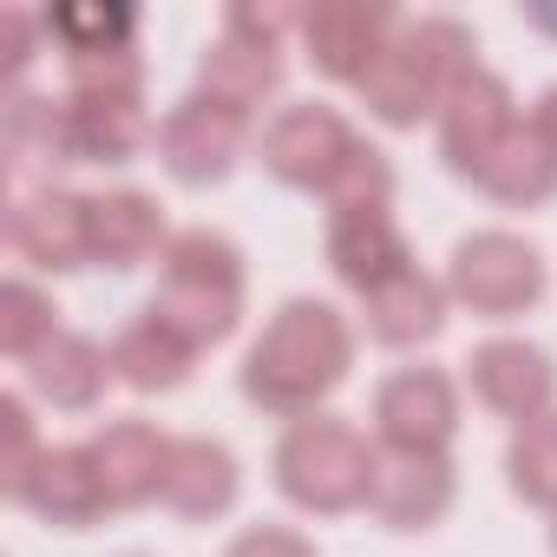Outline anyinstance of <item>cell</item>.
I'll return each instance as SVG.
<instances>
[{"mask_svg":"<svg viewBox=\"0 0 557 557\" xmlns=\"http://www.w3.org/2000/svg\"><path fill=\"white\" fill-rule=\"evenodd\" d=\"M400 8L394 0H309L302 8V53L329 86H368V73L381 66V53L400 34Z\"/></svg>","mask_w":557,"mask_h":557,"instance_id":"obj_11","label":"cell"},{"mask_svg":"<svg viewBox=\"0 0 557 557\" xmlns=\"http://www.w3.org/2000/svg\"><path fill=\"white\" fill-rule=\"evenodd\" d=\"M479 66V40L466 21L453 14H420V21H400L394 47L381 53V66L368 73L361 86V106L374 125L387 132H420L440 119V106L453 99V86Z\"/></svg>","mask_w":557,"mask_h":557,"instance_id":"obj_4","label":"cell"},{"mask_svg":"<svg viewBox=\"0 0 557 557\" xmlns=\"http://www.w3.org/2000/svg\"><path fill=\"white\" fill-rule=\"evenodd\" d=\"M440 275H446L453 315H472L492 329L524 322L550 296V256L524 230H466Z\"/></svg>","mask_w":557,"mask_h":557,"instance_id":"obj_6","label":"cell"},{"mask_svg":"<svg viewBox=\"0 0 557 557\" xmlns=\"http://www.w3.org/2000/svg\"><path fill=\"white\" fill-rule=\"evenodd\" d=\"M223 557H322V544H315L302 524L256 518V524H243V531L223 544Z\"/></svg>","mask_w":557,"mask_h":557,"instance_id":"obj_31","label":"cell"},{"mask_svg":"<svg viewBox=\"0 0 557 557\" xmlns=\"http://www.w3.org/2000/svg\"><path fill=\"white\" fill-rule=\"evenodd\" d=\"M322 249H329V275H335L355 302L374 296L381 283H394V275H407L420 262L394 210H342V216H329Z\"/></svg>","mask_w":557,"mask_h":557,"instance_id":"obj_16","label":"cell"},{"mask_svg":"<svg viewBox=\"0 0 557 557\" xmlns=\"http://www.w3.org/2000/svg\"><path fill=\"white\" fill-rule=\"evenodd\" d=\"M256 138H262V132H256V112H243V106H230V99L190 86L184 99L164 106L158 145H151V151H158V164H164L171 184L210 190V184H223V177L249 158Z\"/></svg>","mask_w":557,"mask_h":557,"instance_id":"obj_8","label":"cell"},{"mask_svg":"<svg viewBox=\"0 0 557 557\" xmlns=\"http://www.w3.org/2000/svg\"><path fill=\"white\" fill-rule=\"evenodd\" d=\"M216 34L249 40V47H269V53H283V47L302 34V8H289V0H236V8H223Z\"/></svg>","mask_w":557,"mask_h":557,"instance_id":"obj_29","label":"cell"},{"mask_svg":"<svg viewBox=\"0 0 557 557\" xmlns=\"http://www.w3.org/2000/svg\"><path fill=\"white\" fill-rule=\"evenodd\" d=\"M459 426H466V381L446 374V368H433V361H413V368L381 374V387L368 400V433H374L381 453L453 459Z\"/></svg>","mask_w":557,"mask_h":557,"instance_id":"obj_7","label":"cell"},{"mask_svg":"<svg viewBox=\"0 0 557 557\" xmlns=\"http://www.w3.org/2000/svg\"><path fill=\"white\" fill-rule=\"evenodd\" d=\"M8 505H21L27 518L53 524V531H92L106 524L119 505L99 479V459L86 440H47V453L27 466V479L8 492Z\"/></svg>","mask_w":557,"mask_h":557,"instance_id":"obj_13","label":"cell"},{"mask_svg":"<svg viewBox=\"0 0 557 557\" xmlns=\"http://www.w3.org/2000/svg\"><path fill=\"white\" fill-rule=\"evenodd\" d=\"M283 79H289V53H269V47H249V40H230V34H216L203 47V60H197V86L230 99V106H243V112L275 99Z\"/></svg>","mask_w":557,"mask_h":557,"instance_id":"obj_25","label":"cell"},{"mask_svg":"<svg viewBox=\"0 0 557 557\" xmlns=\"http://www.w3.org/2000/svg\"><path fill=\"white\" fill-rule=\"evenodd\" d=\"M459 505V466L453 459H426V453H381V472H374V498H368V518L394 537H420V531H440Z\"/></svg>","mask_w":557,"mask_h":557,"instance_id":"obj_15","label":"cell"},{"mask_svg":"<svg viewBox=\"0 0 557 557\" xmlns=\"http://www.w3.org/2000/svg\"><path fill=\"white\" fill-rule=\"evenodd\" d=\"M394 158L381 151V145H361L355 151V164L335 177V190L322 197L329 203V216H342V210H394Z\"/></svg>","mask_w":557,"mask_h":557,"instance_id":"obj_28","label":"cell"},{"mask_svg":"<svg viewBox=\"0 0 557 557\" xmlns=\"http://www.w3.org/2000/svg\"><path fill=\"white\" fill-rule=\"evenodd\" d=\"M361 145H368V138H361L335 106H322V99H296V106H283V112L262 125V138H256V164H262L275 184H283V190L329 197L335 177L355 164Z\"/></svg>","mask_w":557,"mask_h":557,"instance_id":"obj_9","label":"cell"},{"mask_svg":"<svg viewBox=\"0 0 557 557\" xmlns=\"http://www.w3.org/2000/svg\"><path fill=\"white\" fill-rule=\"evenodd\" d=\"M8 145L14 158H53V164H132L138 151L158 145V119L145 99L119 92H60L40 99L21 86L8 99Z\"/></svg>","mask_w":557,"mask_h":557,"instance_id":"obj_2","label":"cell"},{"mask_svg":"<svg viewBox=\"0 0 557 557\" xmlns=\"http://www.w3.org/2000/svg\"><path fill=\"white\" fill-rule=\"evenodd\" d=\"M472 190L492 197L498 210H544L557 197V145L531 125V112H524V125L511 132V145L492 158V171Z\"/></svg>","mask_w":557,"mask_h":557,"instance_id":"obj_23","label":"cell"},{"mask_svg":"<svg viewBox=\"0 0 557 557\" xmlns=\"http://www.w3.org/2000/svg\"><path fill=\"white\" fill-rule=\"evenodd\" d=\"M86 446H92V459H99V479H106V492H112V505H119V511L164 505L177 433H164L158 420H106V426H99Z\"/></svg>","mask_w":557,"mask_h":557,"instance_id":"obj_18","label":"cell"},{"mask_svg":"<svg viewBox=\"0 0 557 557\" xmlns=\"http://www.w3.org/2000/svg\"><path fill=\"white\" fill-rule=\"evenodd\" d=\"M40 40H47V21L27 14V8H8V53H14V73H27L40 60Z\"/></svg>","mask_w":557,"mask_h":557,"instance_id":"obj_32","label":"cell"},{"mask_svg":"<svg viewBox=\"0 0 557 557\" xmlns=\"http://www.w3.org/2000/svg\"><path fill=\"white\" fill-rule=\"evenodd\" d=\"M60 329H66L60 302H53V289L40 283V275H8V283H0V355H8L14 368H27Z\"/></svg>","mask_w":557,"mask_h":557,"instance_id":"obj_27","label":"cell"},{"mask_svg":"<svg viewBox=\"0 0 557 557\" xmlns=\"http://www.w3.org/2000/svg\"><path fill=\"white\" fill-rule=\"evenodd\" d=\"M531 125H537V132H544V138L557 145V79H550V86L537 92V106H531Z\"/></svg>","mask_w":557,"mask_h":557,"instance_id":"obj_33","label":"cell"},{"mask_svg":"<svg viewBox=\"0 0 557 557\" xmlns=\"http://www.w3.org/2000/svg\"><path fill=\"white\" fill-rule=\"evenodd\" d=\"M453 322V296H446V275L433 269H407L394 283H381L374 296H361V335L387 355H420L446 335Z\"/></svg>","mask_w":557,"mask_h":557,"instance_id":"obj_17","label":"cell"},{"mask_svg":"<svg viewBox=\"0 0 557 557\" xmlns=\"http://www.w3.org/2000/svg\"><path fill=\"white\" fill-rule=\"evenodd\" d=\"M171 236L177 230H171V216H164V203L151 190L119 184V190L92 197V269H112V275L145 269V262H158L171 249Z\"/></svg>","mask_w":557,"mask_h":557,"instance_id":"obj_21","label":"cell"},{"mask_svg":"<svg viewBox=\"0 0 557 557\" xmlns=\"http://www.w3.org/2000/svg\"><path fill=\"white\" fill-rule=\"evenodd\" d=\"M8 249L34 275H79L92 269V197L79 190H21L8 210Z\"/></svg>","mask_w":557,"mask_h":557,"instance_id":"obj_14","label":"cell"},{"mask_svg":"<svg viewBox=\"0 0 557 557\" xmlns=\"http://www.w3.org/2000/svg\"><path fill=\"white\" fill-rule=\"evenodd\" d=\"M151 309L164 322H177L203 355L223 348L243 329V315H249V256H243V243L210 230V223L177 230L171 249L158 256Z\"/></svg>","mask_w":557,"mask_h":557,"instance_id":"obj_5","label":"cell"},{"mask_svg":"<svg viewBox=\"0 0 557 557\" xmlns=\"http://www.w3.org/2000/svg\"><path fill=\"white\" fill-rule=\"evenodd\" d=\"M106 387H119L112 381V348L92 342V335H79V329H60L21 368V394L34 407H47V413H92L106 400Z\"/></svg>","mask_w":557,"mask_h":557,"instance_id":"obj_19","label":"cell"},{"mask_svg":"<svg viewBox=\"0 0 557 557\" xmlns=\"http://www.w3.org/2000/svg\"><path fill=\"white\" fill-rule=\"evenodd\" d=\"M0 440H8V453H0V492H14V485L27 479V466L47 453V440H40V426H34V400H27L21 387L0 394Z\"/></svg>","mask_w":557,"mask_h":557,"instance_id":"obj_30","label":"cell"},{"mask_svg":"<svg viewBox=\"0 0 557 557\" xmlns=\"http://www.w3.org/2000/svg\"><path fill=\"white\" fill-rule=\"evenodd\" d=\"M524 27H537V34L557 40V8H550V0H531V8H524Z\"/></svg>","mask_w":557,"mask_h":557,"instance_id":"obj_34","label":"cell"},{"mask_svg":"<svg viewBox=\"0 0 557 557\" xmlns=\"http://www.w3.org/2000/svg\"><path fill=\"white\" fill-rule=\"evenodd\" d=\"M505 492L544 518H557V407L511 426L505 440Z\"/></svg>","mask_w":557,"mask_h":557,"instance_id":"obj_26","label":"cell"},{"mask_svg":"<svg viewBox=\"0 0 557 557\" xmlns=\"http://www.w3.org/2000/svg\"><path fill=\"white\" fill-rule=\"evenodd\" d=\"M125 557H151V550H125Z\"/></svg>","mask_w":557,"mask_h":557,"instance_id":"obj_36","label":"cell"},{"mask_svg":"<svg viewBox=\"0 0 557 557\" xmlns=\"http://www.w3.org/2000/svg\"><path fill=\"white\" fill-rule=\"evenodd\" d=\"M466 394L492 413V420H505V426H524V420H537V413H550L557 407V361H550V348H537L531 335H485L472 355H466Z\"/></svg>","mask_w":557,"mask_h":557,"instance_id":"obj_12","label":"cell"},{"mask_svg":"<svg viewBox=\"0 0 557 557\" xmlns=\"http://www.w3.org/2000/svg\"><path fill=\"white\" fill-rule=\"evenodd\" d=\"M355 348H361V322H348V309H335L329 296H289L269 309V322L243 348L236 394L283 426L329 413V400L355 374Z\"/></svg>","mask_w":557,"mask_h":557,"instance_id":"obj_1","label":"cell"},{"mask_svg":"<svg viewBox=\"0 0 557 557\" xmlns=\"http://www.w3.org/2000/svg\"><path fill=\"white\" fill-rule=\"evenodd\" d=\"M106 348H112V381H119L125 394H177V387L197 374V361H203V348H197L177 322H164L151 302H145Z\"/></svg>","mask_w":557,"mask_h":557,"instance_id":"obj_20","label":"cell"},{"mask_svg":"<svg viewBox=\"0 0 557 557\" xmlns=\"http://www.w3.org/2000/svg\"><path fill=\"white\" fill-rule=\"evenodd\" d=\"M518 125H524V112H518L511 79H505V73H492V66H472V73L453 86V99L440 106V119H433L440 164H446L453 177L479 184V177L492 171V158L511 145V132H518Z\"/></svg>","mask_w":557,"mask_h":557,"instance_id":"obj_10","label":"cell"},{"mask_svg":"<svg viewBox=\"0 0 557 557\" xmlns=\"http://www.w3.org/2000/svg\"><path fill=\"white\" fill-rule=\"evenodd\" d=\"M550 557H557V518H550Z\"/></svg>","mask_w":557,"mask_h":557,"instance_id":"obj_35","label":"cell"},{"mask_svg":"<svg viewBox=\"0 0 557 557\" xmlns=\"http://www.w3.org/2000/svg\"><path fill=\"white\" fill-rule=\"evenodd\" d=\"M47 21V47H60V60H99V53H132L145 14L125 0H60L40 8Z\"/></svg>","mask_w":557,"mask_h":557,"instance_id":"obj_24","label":"cell"},{"mask_svg":"<svg viewBox=\"0 0 557 557\" xmlns=\"http://www.w3.org/2000/svg\"><path fill=\"white\" fill-rule=\"evenodd\" d=\"M236 505H243V459L223 440H210V433H177L164 511L184 518V524H216Z\"/></svg>","mask_w":557,"mask_h":557,"instance_id":"obj_22","label":"cell"},{"mask_svg":"<svg viewBox=\"0 0 557 557\" xmlns=\"http://www.w3.org/2000/svg\"><path fill=\"white\" fill-rule=\"evenodd\" d=\"M374 472H381L374 433H361L342 413L289 420L275 433V453H269V485L302 518H355V511H368Z\"/></svg>","mask_w":557,"mask_h":557,"instance_id":"obj_3","label":"cell"}]
</instances>
